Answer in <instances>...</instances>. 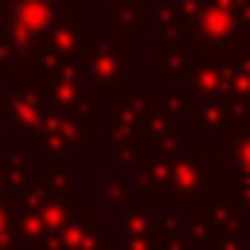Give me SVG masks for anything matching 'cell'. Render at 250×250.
I'll return each mask as SVG.
<instances>
[{
  "label": "cell",
  "instance_id": "obj_1",
  "mask_svg": "<svg viewBox=\"0 0 250 250\" xmlns=\"http://www.w3.org/2000/svg\"><path fill=\"white\" fill-rule=\"evenodd\" d=\"M242 188H246V195H250V164H246V176H242Z\"/></svg>",
  "mask_w": 250,
  "mask_h": 250
}]
</instances>
